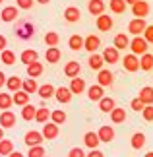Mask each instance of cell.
<instances>
[{
    "label": "cell",
    "instance_id": "obj_11",
    "mask_svg": "<svg viewBox=\"0 0 153 157\" xmlns=\"http://www.w3.org/2000/svg\"><path fill=\"white\" fill-rule=\"evenodd\" d=\"M99 47H101V39L97 37V35H87V37L83 39V49L87 51L89 54H91V52H95L97 49H99Z\"/></svg>",
    "mask_w": 153,
    "mask_h": 157
},
{
    "label": "cell",
    "instance_id": "obj_35",
    "mask_svg": "<svg viewBox=\"0 0 153 157\" xmlns=\"http://www.w3.org/2000/svg\"><path fill=\"white\" fill-rule=\"evenodd\" d=\"M68 47L72 51H82L83 49V37L82 35H72L68 39Z\"/></svg>",
    "mask_w": 153,
    "mask_h": 157
},
{
    "label": "cell",
    "instance_id": "obj_15",
    "mask_svg": "<svg viewBox=\"0 0 153 157\" xmlns=\"http://www.w3.org/2000/svg\"><path fill=\"white\" fill-rule=\"evenodd\" d=\"M60 58H62V52H60L58 47H48V49H47L45 60L48 64H56V62H60Z\"/></svg>",
    "mask_w": 153,
    "mask_h": 157
},
{
    "label": "cell",
    "instance_id": "obj_52",
    "mask_svg": "<svg viewBox=\"0 0 153 157\" xmlns=\"http://www.w3.org/2000/svg\"><path fill=\"white\" fill-rule=\"evenodd\" d=\"M6 47H8V39H6L4 35H0V52H2Z\"/></svg>",
    "mask_w": 153,
    "mask_h": 157
},
{
    "label": "cell",
    "instance_id": "obj_29",
    "mask_svg": "<svg viewBox=\"0 0 153 157\" xmlns=\"http://www.w3.org/2000/svg\"><path fill=\"white\" fill-rule=\"evenodd\" d=\"M87 97H89V101H97V103H99V101L105 97V95H103V87L99 83H97V86H91L87 89Z\"/></svg>",
    "mask_w": 153,
    "mask_h": 157
},
{
    "label": "cell",
    "instance_id": "obj_33",
    "mask_svg": "<svg viewBox=\"0 0 153 157\" xmlns=\"http://www.w3.org/2000/svg\"><path fill=\"white\" fill-rule=\"evenodd\" d=\"M43 74V64L41 62H31V64H27V76L29 78H39Z\"/></svg>",
    "mask_w": 153,
    "mask_h": 157
},
{
    "label": "cell",
    "instance_id": "obj_30",
    "mask_svg": "<svg viewBox=\"0 0 153 157\" xmlns=\"http://www.w3.org/2000/svg\"><path fill=\"white\" fill-rule=\"evenodd\" d=\"M109 114H111V120H113L114 124H122V122L126 120V111H124V109L114 107V109H113V111L109 113Z\"/></svg>",
    "mask_w": 153,
    "mask_h": 157
},
{
    "label": "cell",
    "instance_id": "obj_46",
    "mask_svg": "<svg viewBox=\"0 0 153 157\" xmlns=\"http://www.w3.org/2000/svg\"><path fill=\"white\" fill-rule=\"evenodd\" d=\"M142 117H143V120H147V122H153V105H145L143 107Z\"/></svg>",
    "mask_w": 153,
    "mask_h": 157
},
{
    "label": "cell",
    "instance_id": "obj_39",
    "mask_svg": "<svg viewBox=\"0 0 153 157\" xmlns=\"http://www.w3.org/2000/svg\"><path fill=\"white\" fill-rule=\"evenodd\" d=\"M0 60H2L6 66H12V64L16 62V54L12 52L10 49H4L2 52H0Z\"/></svg>",
    "mask_w": 153,
    "mask_h": 157
},
{
    "label": "cell",
    "instance_id": "obj_59",
    "mask_svg": "<svg viewBox=\"0 0 153 157\" xmlns=\"http://www.w3.org/2000/svg\"><path fill=\"white\" fill-rule=\"evenodd\" d=\"M2 2H4V0H0V4H2Z\"/></svg>",
    "mask_w": 153,
    "mask_h": 157
},
{
    "label": "cell",
    "instance_id": "obj_21",
    "mask_svg": "<svg viewBox=\"0 0 153 157\" xmlns=\"http://www.w3.org/2000/svg\"><path fill=\"white\" fill-rule=\"evenodd\" d=\"M83 144L89 149H97L99 144H101V140H99V136H97V132H87V134L83 136Z\"/></svg>",
    "mask_w": 153,
    "mask_h": 157
},
{
    "label": "cell",
    "instance_id": "obj_4",
    "mask_svg": "<svg viewBox=\"0 0 153 157\" xmlns=\"http://www.w3.org/2000/svg\"><path fill=\"white\" fill-rule=\"evenodd\" d=\"M16 35H17L20 39L27 41V39H31L33 35H35V27H33L29 21H25V23H20V25H17V29H16Z\"/></svg>",
    "mask_w": 153,
    "mask_h": 157
},
{
    "label": "cell",
    "instance_id": "obj_53",
    "mask_svg": "<svg viewBox=\"0 0 153 157\" xmlns=\"http://www.w3.org/2000/svg\"><path fill=\"white\" fill-rule=\"evenodd\" d=\"M4 86H6V74L0 72V87H4Z\"/></svg>",
    "mask_w": 153,
    "mask_h": 157
},
{
    "label": "cell",
    "instance_id": "obj_17",
    "mask_svg": "<svg viewBox=\"0 0 153 157\" xmlns=\"http://www.w3.org/2000/svg\"><path fill=\"white\" fill-rule=\"evenodd\" d=\"M87 10L91 16H101V14H105V2L103 0H89Z\"/></svg>",
    "mask_w": 153,
    "mask_h": 157
},
{
    "label": "cell",
    "instance_id": "obj_36",
    "mask_svg": "<svg viewBox=\"0 0 153 157\" xmlns=\"http://www.w3.org/2000/svg\"><path fill=\"white\" fill-rule=\"evenodd\" d=\"M35 113H37V107H33V105H23L21 109V118L23 120H35Z\"/></svg>",
    "mask_w": 153,
    "mask_h": 157
},
{
    "label": "cell",
    "instance_id": "obj_38",
    "mask_svg": "<svg viewBox=\"0 0 153 157\" xmlns=\"http://www.w3.org/2000/svg\"><path fill=\"white\" fill-rule=\"evenodd\" d=\"M48 118H51V111L48 109H37V113H35V120H37L39 124H45V122H48Z\"/></svg>",
    "mask_w": 153,
    "mask_h": 157
},
{
    "label": "cell",
    "instance_id": "obj_14",
    "mask_svg": "<svg viewBox=\"0 0 153 157\" xmlns=\"http://www.w3.org/2000/svg\"><path fill=\"white\" fill-rule=\"evenodd\" d=\"M0 126L2 128H12V126H16V114L10 111H2V114H0Z\"/></svg>",
    "mask_w": 153,
    "mask_h": 157
},
{
    "label": "cell",
    "instance_id": "obj_40",
    "mask_svg": "<svg viewBox=\"0 0 153 157\" xmlns=\"http://www.w3.org/2000/svg\"><path fill=\"white\" fill-rule=\"evenodd\" d=\"M143 146H145V136L142 132H136V134L132 136V147L134 149H142Z\"/></svg>",
    "mask_w": 153,
    "mask_h": 157
},
{
    "label": "cell",
    "instance_id": "obj_6",
    "mask_svg": "<svg viewBox=\"0 0 153 157\" xmlns=\"http://www.w3.org/2000/svg\"><path fill=\"white\" fill-rule=\"evenodd\" d=\"M132 14L136 16V17H147L149 14V4L145 2V0H138L136 4H132Z\"/></svg>",
    "mask_w": 153,
    "mask_h": 157
},
{
    "label": "cell",
    "instance_id": "obj_48",
    "mask_svg": "<svg viewBox=\"0 0 153 157\" xmlns=\"http://www.w3.org/2000/svg\"><path fill=\"white\" fill-rule=\"evenodd\" d=\"M130 107H132V111H136V113H140V111H143V103H142V99L140 97H136V99H132V103H130Z\"/></svg>",
    "mask_w": 153,
    "mask_h": 157
},
{
    "label": "cell",
    "instance_id": "obj_55",
    "mask_svg": "<svg viewBox=\"0 0 153 157\" xmlns=\"http://www.w3.org/2000/svg\"><path fill=\"white\" fill-rule=\"evenodd\" d=\"M35 2H39V4H48L51 0H35Z\"/></svg>",
    "mask_w": 153,
    "mask_h": 157
},
{
    "label": "cell",
    "instance_id": "obj_16",
    "mask_svg": "<svg viewBox=\"0 0 153 157\" xmlns=\"http://www.w3.org/2000/svg\"><path fill=\"white\" fill-rule=\"evenodd\" d=\"M97 136H99L101 142L111 144V142L114 140V128H113V126H101L99 132H97Z\"/></svg>",
    "mask_w": 153,
    "mask_h": 157
},
{
    "label": "cell",
    "instance_id": "obj_22",
    "mask_svg": "<svg viewBox=\"0 0 153 157\" xmlns=\"http://www.w3.org/2000/svg\"><path fill=\"white\" fill-rule=\"evenodd\" d=\"M70 91L74 93V95H79V93H83L85 91V82H83V78H72V82H70Z\"/></svg>",
    "mask_w": 153,
    "mask_h": 157
},
{
    "label": "cell",
    "instance_id": "obj_25",
    "mask_svg": "<svg viewBox=\"0 0 153 157\" xmlns=\"http://www.w3.org/2000/svg\"><path fill=\"white\" fill-rule=\"evenodd\" d=\"M54 91H56V87H54L52 83H45V86H39V89H37V93H39V97H41V99H51V97H54Z\"/></svg>",
    "mask_w": 153,
    "mask_h": 157
},
{
    "label": "cell",
    "instance_id": "obj_43",
    "mask_svg": "<svg viewBox=\"0 0 153 157\" xmlns=\"http://www.w3.org/2000/svg\"><path fill=\"white\" fill-rule=\"evenodd\" d=\"M12 151H14V144H12L10 140H0V155H10Z\"/></svg>",
    "mask_w": 153,
    "mask_h": 157
},
{
    "label": "cell",
    "instance_id": "obj_19",
    "mask_svg": "<svg viewBox=\"0 0 153 157\" xmlns=\"http://www.w3.org/2000/svg\"><path fill=\"white\" fill-rule=\"evenodd\" d=\"M79 72H82V66H79L78 60H70V62L64 66V74L68 76L70 80H72V78H78V76H79Z\"/></svg>",
    "mask_w": 153,
    "mask_h": 157
},
{
    "label": "cell",
    "instance_id": "obj_9",
    "mask_svg": "<svg viewBox=\"0 0 153 157\" xmlns=\"http://www.w3.org/2000/svg\"><path fill=\"white\" fill-rule=\"evenodd\" d=\"M122 64H124V70L126 72H138L140 70V58L136 56V54H132V52L124 56Z\"/></svg>",
    "mask_w": 153,
    "mask_h": 157
},
{
    "label": "cell",
    "instance_id": "obj_54",
    "mask_svg": "<svg viewBox=\"0 0 153 157\" xmlns=\"http://www.w3.org/2000/svg\"><path fill=\"white\" fill-rule=\"evenodd\" d=\"M8 157H25V155H23V153H20V151H12Z\"/></svg>",
    "mask_w": 153,
    "mask_h": 157
},
{
    "label": "cell",
    "instance_id": "obj_28",
    "mask_svg": "<svg viewBox=\"0 0 153 157\" xmlns=\"http://www.w3.org/2000/svg\"><path fill=\"white\" fill-rule=\"evenodd\" d=\"M113 47L114 49H118V51H124V49H128L130 47V39H128V35H124V33H118L114 37V43H113Z\"/></svg>",
    "mask_w": 153,
    "mask_h": 157
},
{
    "label": "cell",
    "instance_id": "obj_24",
    "mask_svg": "<svg viewBox=\"0 0 153 157\" xmlns=\"http://www.w3.org/2000/svg\"><path fill=\"white\" fill-rule=\"evenodd\" d=\"M21 83H23L21 78H17V76H10L8 80H6V87H8V91H10V93H16V91H20V89H21Z\"/></svg>",
    "mask_w": 153,
    "mask_h": 157
},
{
    "label": "cell",
    "instance_id": "obj_61",
    "mask_svg": "<svg viewBox=\"0 0 153 157\" xmlns=\"http://www.w3.org/2000/svg\"><path fill=\"white\" fill-rule=\"evenodd\" d=\"M0 157H2V155H0Z\"/></svg>",
    "mask_w": 153,
    "mask_h": 157
},
{
    "label": "cell",
    "instance_id": "obj_1",
    "mask_svg": "<svg viewBox=\"0 0 153 157\" xmlns=\"http://www.w3.org/2000/svg\"><path fill=\"white\" fill-rule=\"evenodd\" d=\"M147 45H149V43H147V41H145L143 37L136 35L134 39H130V47H128V49L132 51V54H136V56H142V54L147 52V49H149Z\"/></svg>",
    "mask_w": 153,
    "mask_h": 157
},
{
    "label": "cell",
    "instance_id": "obj_26",
    "mask_svg": "<svg viewBox=\"0 0 153 157\" xmlns=\"http://www.w3.org/2000/svg\"><path fill=\"white\" fill-rule=\"evenodd\" d=\"M37 58H39V52H37V51H33V49H25V51L20 54V60H21V62L25 64V66H27V64H31V62H35Z\"/></svg>",
    "mask_w": 153,
    "mask_h": 157
},
{
    "label": "cell",
    "instance_id": "obj_34",
    "mask_svg": "<svg viewBox=\"0 0 153 157\" xmlns=\"http://www.w3.org/2000/svg\"><path fill=\"white\" fill-rule=\"evenodd\" d=\"M21 89H23L25 93H37L39 86H37V82H35V78H27V80H23Z\"/></svg>",
    "mask_w": 153,
    "mask_h": 157
},
{
    "label": "cell",
    "instance_id": "obj_37",
    "mask_svg": "<svg viewBox=\"0 0 153 157\" xmlns=\"http://www.w3.org/2000/svg\"><path fill=\"white\" fill-rule=\"evenodd\" d=\"M114 107H116V103H114L113 97H103V99L99 101V109H101L103 113H111Z\"/></svg>",
    "mask_w": 153,
    "mask_h": 157
},
{
    "label": "cell",
    "instance_id": "obj_7",
    "mask_svg": "<svg viewBox=\"0 0 153 157\" xmlns=\"http://www.w3.org/2000/svg\"><path fill=\"white\" fill-rule=\"evenodd\" d=\"M54 97H56V101H58V103L66 105V103H70V101H72V97H74V93L70 91V87H64V86H60V87H56V91H54Z\"/></svg>",
    "mask_w": 153,
    "mask_h": 157
},
{
    "label": "cell",
    "instance_id": "obj_31",
    "mask_svg": "<svg viewBox=\"0 0 153 157\" xmlns=\"http://www.w3.org/2000/svg\"><path fill=\"white\" fill-rule=\"evenodd\" d=\"M12 101H14L16 105L23 107V105H27V103H29V93H25L23 89H20V91H16L14 95H12Z\"/></svg>",
    "mask_w": 153,
    "mask_h": 157
},
{
    "label": "cell",
    "instance_id": "obj_51",
    "mask_svg": "<svg viewBox=\"0 0 153 157\" xmlns=\"http://www.w3.org/2000/svg\"><path fill=\"white\" fill-rule=\"evenodd\" d=\"M85 157H105V153H103L101 149H91V151L85 155Z\"/></svg>",
    "mask_w": 153,
    "mask_h": 157
},
{
    "label": "cell",
    "instance_id": "obj_58",
    "mask_svg": "<svg viewBox=\"0 0 153 157\" xmlns=\"http://www.w3.org/2000/svg\"><path fill=\"white\" fill-rule=\"evenodd\" d=\"M143 157H153V151H147V153H145Z\"/></svg>",
    "mask_w": 153,
    "mask_h": 157
},
{
    "label": "cell",
    "instance_id": "obj_41",
    "mask_svg": "<svg viewBox=\"0 0 153 157\" xmlns=\"http://www.w3.org/2000/svg\"><path fill=\"white\" fill-rule=\"evenodd\" d=\"M51 120L54 124H64L66 122V113L62 111V109H56V111L51 113Z\"/></svg>",
    "mask_w": 153,
    "mask_h": 157
},
{
    "label": "cell",
    "instance_id": "obj_50",
    "mask_svg": "<svg viewBox=\"0 0 153 157\" xmlns=\"http://www.w3.org/2000/svg\"><path fill=\"white\" fill-rule=\"evenodd\" d=\"M68 157H85V153H83V149H79V147H72Z\"/></svg>",
    "mask_w": 153,
    "mask_h": 157
},
{
    "label": "cell",
    "instance_id": "obj_3",
    "mask_svg": "<svg viewBox=\"0 0 153 157\" xmlns=\"http://www.w3.org/2000/svg\"><path fill=\"white\" fill-rule=\"evenodd\" d=\"M145 27H147V23H145L143 17H134V20L128 23V31H130L134 37H136V35H142L145 31Z\"/></svg>",
    "mask_w": 153,
    "mask_h": 157
},
{
    "label": "cell",
    "instance_id": "obj_45",
    "mask_svg": "<svg viewBox=\"0 0 153 157\" xmlns=\"http://www.w3.org/2000/svg\"><path fill=\"white\" fill-rule=\"evenodd\" d=\"M45 147H43V144L41 146H33V147H29V151H27V157H45Z\"/></svg>",
    "mask_w": 153,
    "mask_h": 157
},
{
    "label": "cell",
    "instance_id": "obj_20",
    "mask_svg": "<svg viewBox=\"0 0 153 157\" xmlns=\"http://www.w3.org/2000/svg\"><path fill=\"white\" fill-rule=\"evenodd\" d=\"M89 68L91 70H95V72H99V70H103V64H105V60H103V56L101 54H97V52H91L89 54Z\"/></svg>",
    "mask_w": 153,
    "mask_h": 157
},
{
    "label": "cell",
    "instance_id": "obj_18",
    "mask_svg": "<svg viewBox=\"0 0 153 157\" xmlns=\"http://www.w3.org/2000/svg\"><path fill=\"white\" fill-rule=\"evenodd\" d=\"M79 17H82V12H79V8H76V6H68V8L64 10V20L68 23L79 21Z\"/></svg>",
    "mask_w": 153,
    "mask_h": 157
},
{
    "label": "cell",
    "instance_id": "obj_32",
    "mask_svg": "<svg viewBox=\"0 0 153 157\" xmlns=\"http://www.w3.org/2000/svg\"><path fill=\"white\" fill-rule=\"evenodd\" d=\"M140 68L145 70V72H149L153 68V54L151 52H145L140 56Z\"/></svg>",
    "mask_w": 153,
    "mask_h": 157
},
{
    "label": "cell",
    "instance_id": "obj_44",
    "mask_svg": "<svg viewBox=\"0 0 153 157\" xmlns=\"http://www.w3.org/2000/svg\"><path fill=\"white\" fill-rule=\"evenodd\" d=\"M12 103H14V101H12L10 93H0V109H2V111H8L12 107Z\"/></svg>",
    "mask_w": 153,
    "mask_h": 157
},
{
    "label": "cell",
    "instance_id": "obj_56",
    "mask_svg": "<svg viewBox=\"0 0 153 157\" xmlns=\"http://www.w3.org/2000/svg\"><path fill=\"white\" fill-rule=\"evenodd\" d=\"M0 140H4V128L0 126Z\"/></svg>",
    "mask_w": 153,
    "mask_h": 157
},
{
    "label": "cell",
    "instance_id": "obj_57",
    "mask_svg": "<svg viewBox=\"0 0 153 157\" xmlns=\"http://www.w3.org/2000/svg\"><path fill=\"white\" fill-rule=\"evenodd\" d=\"M136 2H138V0H126V4H130V6H132V4H136Z\"/></svg>",
    "mask_w": 153,
    "mask_h": 157
},
{
    "label": "cell",
    "instance_id": "obj_27",
    "mask_svg": "<svg viewBox=\"0 0 153 157\" xmlns=\"http://www.w3.org/2000/svg\"><path fill=\"white\" fill-rule=\"evenodd\" d=\"M126 8H128L126 0H111V2H109V10H111L113 14H124Z\"/></svg>",
    "mask_w": 153,
    "mask_h": 157
},
{
    "label": "cell",
    "instance_id": "obj_49",
    "mask_svg": "<svg viewBox=\"0 0 153 157\" xmlns=\"http://www.w3.org/2000/svg\"><path fill=\"white\" fill-rule=\"evenodd\" d=\"M143 39L147 41V43H153V25H147L143 31Z\"/></svg>",
    "mask_w": 153,
    "mask_h": 157
},
{
    "label": "cell",
    "instance_id": "obj_10",
    "mask_svg": "<svg viewBox=\"0 0 153 157\" xmlns=\"http://www.w3.org/2000/svg\"><path fill=\"white\" fill-rule=\"evenodd\" d=\"M103 60L105 62H109V64H116L120 60V51L118 49H114V47H107L105 51H103Z\"/></svg>",
    "mask_w": 153,
    "mask_h": 157
},
{
    "label": "cell",
    "instance_id": "obj_5",
    "mask_svg": "<svg viewBox=\"0 0 153 157\" xmlns=\"http://www.w3.org/2000/svg\"><path fill=\"white\" fill-rule=\"evenodd\" d=\"M58 124H54V122H45L43 124V130H41V134L45 140H54V138H58Z\"/></svg>",
    "mask_w": 153,
    "mask_h": 157
},
{
    "label": "cell",
    "instance_id": "obj_42",
    "mask_svg": "<svg viewBox=\"0 0 153 157\" xmlns=\"http://www.w3.org/2000/svg\"><path fill=\"white\" fill-rule=\"evenodd\" d=\"M45 43H47V47H56L60 43V35L56 31H48L45 35Z\"/></svg>",
    "mask_w": 153,
    "mask_h": 157
},
{
    "label": "cell",
    "instance_id": "obj_23",
    "mask_svg": "<svg viewBox=\"0 0 153 157\" xmlns=\"http://www.w3.org/2000/svg\"><path fill=\"white\" fill-rule=\"evenodd\" d=\"M140 99H142V103L143 105H153V87L151 86H145L140 89V95H138Z\"/></svg>",
    "mask_w": 153,
    "mask_h": 157
},
{
    "label": "cell",
    "instance_id": "obj_2",
    "mask_svg": "<svg viewBox=\"0 0 153 157\" xmlns=\"http://www.w3.org/2000/svg\"><path fill=\"white\" fill-rule=\"evenodd\" d=\"M20 16V8L17 6H6V8L0 12V21H6V23H12L17 20Z\"/></svg>",
    "mask_w": 153,
    "mask_h": 157
},
{
    "label": "cell",
    "instance_id": "obj_8",
    "mask_svg": "<svg viewBox=\"0 0 153 157\" xmlns=\"http://www.w3.org/2000/svg\"><path fill=\"white\" fill-rule=\"evenodd\" d=\"M43 134L41 132H37V130H29L27 134H25V138H23V142L27 144V147H33V146H41L43 144Z\"/></svg>",
    "mask_w": 153,
    "mask_h": 157
},
{
    "label": "cell",
    "instance_id": "obj_60",
    "mask_svg": "<svg viewBox=\"0 0 153 157\" xmlns=\"http://www.w3.org/2000/svg\"><path fill=\"white\" fill-rule=\"evenodd\" d=\"M45 157H48V155H45Z\"/></svg>",
    "mask_w": 153,
    "mask_h": 157
},
{
    "label": "cell",
    "instance_id": "obj_12",
    "mask_svg": "<svg viewBox=\"0 0 153 157\" xmlns=\"http://www.w3.org/2000/svg\"><path fill=\"white\" fill-rule=\"evenodd\" d=\"M113 25H114V21H113L111 16H107V14L97 16V29L99 31H111Z\"/></svg>",
    "mask_w": 153,
    "mask_h": 157
},
{
    "label": "cell",
    "instance_id": "obj_47",
    "mask_svg": "<svg viewBox=\"0 0 153 157\" xmlns=\"http://www.w3.org/2000/svg\"><path fill=\"white\" fill-rule=\"evenodd\" d=\"M35 4V0H16V6L20 10H31Z\"/></svg>",
    "mask_w": 153,
    "mask_h": 157
},
{
    "label": "cell",
    "instance_id": "obj_13",
    "mask_svg": "<svg viewBox=\"0 0 153 157\" xmlns=\"http://www.w3.org/2000/svg\"><path fill=\"white\" fill-rule=\"evenodd\" d=\"M113 82H114V76H113V72H109V70H99V76H97V83H99L101 87H109V86H113Z\"/></svg>",
    "mask_w": 153,
    "mask_h": 157
}]
</instances>
